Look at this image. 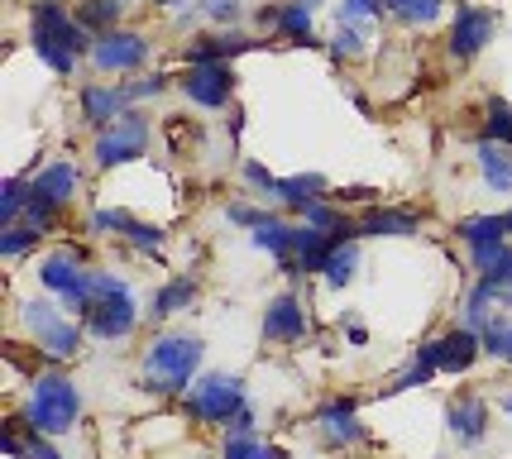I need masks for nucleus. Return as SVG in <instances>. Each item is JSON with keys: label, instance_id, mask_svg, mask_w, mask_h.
<instances>
[{"label": "nucleus", "instance_id": "nucleus-9", "mask_svg": "<svg viewBox=\"0 0 512 459\" xmlns=\"http://www.w3.org/2000/svg\"><path fill=\"white\" fill-rule=\"evenodd\" d=\"M493 29H498L493 10H484V5H460V15L450 24V53H455V58L484 53V44L493 39Z\"/></svg>", "mask_w": 512, "mask_h": 459}, {"label": "nucleus", "instance_id": "nucleus-25", "mask_svg": "<svg viewBox=\"0 0 512 459\" xmlns=\"http://www.w3.org/2000/svg\"><path fill=\"white\" fill-rule=\"evenodd\" d=\"M321 187H326L321 177H283L273 197H278V201H288V206H297V211H302V206H312V201H321Z\"/></svg>", "mask_w": 512, "mask_h": 459}, {"label": "nucleus", "instance_id": "nucleus-42", "mask_svg": "<svg viewBox=\"0 0 512 459\" xmlns=\"http://www.w3.org/2000/svg\"><path fill=\"white\" fill-rule=\"evenodd\" d=\"M383 10H388L383 0H345V20H374Z\"/></svg>", "mask_w": 512, "mask_h": 459}, {"label": "nucleus", "instance_id": "nucleus-28", "mask_svg": "<svg viewBox=\"0 0 512 459\" xmlns=\"http://www.w3.org/2000/svg\"><path fill=\"white\" fill-rule=\"evenodd\" d=\"M355 263H359L355 244L340 240V244L331 249V259H326V268H321V273H326V283H331V287H345L350 278H355Z\"/></svg>", "mask_w": 512, "mask_h": 459}, {"label": "nucleus", "instance_id": "nucleus-49", "mask_svg": "<svg viewBox=\"0 0 512 459\" xmlns=\"http://www.w3.org/2000/svg\"><path fill=\"white\" fill-rule=\"evenodd\" d=\"M158 5H178V0H158Z\"/></svg>", "mask_w": 512, "mask_h": 459}, {"label": "nucleus", "instance_id": "nucleus-44", "mask_svg": "<svg viewBox=\"0 0 512 459\" xmlns=\"http://www.w3.org/2000/svg\"><path fill=\"white\" fill-rule=\"evenodd\" d=\"M245 177L254 187H264V192H278V182H283V177H273L268 168H259V163H245Z\"/></svg>", "mask_w": 512, "mask_h": 459}, {"label": "nucleus", "instance_id": "nucleus-19", "mask_svg": "<svg viewBox=\"0 0 512 459\" xmlns=\"http://www.w3.org/2000/svg\"><path fill=\"white\" fill-rule=\"evenodd\" d=\"M283 39L292 44H312V5L307 0H288V5H278V24H273Z\"/></svg>", "mask_w": 512, "mask_h": 459}, {"label": "nucleus", "instance_id": "nucleus-18", "mask_svg": "<svg viewBox=\"0 0 512 459\" xmlns=\"http://www.w3.org/2000/svg\"><path fill=\"white\" fill-rule=\"evenodd\" d=\"M479 168H484V182H489L493 192H512V153H508V144L484 139V144H479Z\"/></svg>", "mask_w": 512, "mask_h": 459}, {"label": "nucleus", "instance_id": "nucleus-38", "mask_svg": "<svg viewBox=\"0 0 512 459\" xmlns=\"http://www.w3.org/2000/svg\"><path fill=\"white\" fill-rule=\"evenodd\" d=\"M130 225L134 220L125 216V211H96V216H91V230H101V235H125Z\"/></svg>", "mask_w": 512, "mask_h": 459}, {"label": "nucleus", "instance_id": "nucleus-30", "mask_svg": "<svg viewBox=\"0 0 512 459\" xmlns=\"http://www.w3.org/2000/svg\"><path fill=\"white\" fill-rule=\"evenodd\" d=\"M460 235L469 240V249H474V244H498L508 235V216H474L460 225Z\"/></svg>", "mask_w": 512, "mask_h": 459}, {"label": "nucleus", "instance_id": "nucleus-12", "mask_svg": "<svg viewBox=\"0 0 512 459\" xmlns=\"http://www.w3.org/2000/svg\"><path fill=\"white\" fill-rule=\"evenodd\" d=\"M264 335L268 340H278V345H292V340H302L307 335V311H302V302L297 297H273L264 311Z\"/></svg>", "mask_w": 512, "mask_h": 459}, {"label": "nucleus", "instance_id": "nucleus-5", "mask_svg": "<svg viewBox=\"0 0 512 459\" xmlns=\"http://www.w3.org/2000/svg\"><path fill=\"white\" fill-rule=\"evenodd\" d=\"M24 326L39 335L44 354H53V359H72V354L82 350V330L72 326V321H63L53 311V302H24Z\"/></svg>", "mask_w": 512, "mask_h": 459}, {"label": "nucleus", "instance_id": "nucleus-23", "mask_svg": "<svg viewBox=\"0 0 512 459\" xmlns=\"http://www.w3.org/2000/svg\"><path fill=\"white\" fill-rule=\"evenodd\" d=\"M292 225H283V220H273V216H264L259 225H254V244L259 249H268V254H278V259H288L292 254Z\"/></svg>", "mask_w": 512, "mask_h": 459}, {"label": "nucleus", "instance_id": "nucleus-17", "mask_svg": "<svg viewBox=\"0 0 512 459\" xmlns=\"http://www.w3.org/2000/svg\"><path fill=\"white\" fill-rule=\"evenodd\" d=\"M125 87L115 91V87H87L82 91V115H87L96 130H106V125H115L120 115H125Z\"/></svg>", "mask_w": 512, "mask_h": 459}, {"label": "nucleus", "instance_id": "nucleus-3", "mask_svg": "<svg viewBox=\"0 0 512 459\" xmlns=\"http://www.w3.org/2000/svg\"><path fill=\"white\" fill-rule=\"evenodd\" d=\"M77 412H82V397L77 388L67 383L63 373H44V378H34V388H29V426L39 431V436H63L77 426Z\"/></svg>", "mask_w": 512, "mask_h": 459}, {"label": "nucleus", "instance_id": "nucleus-27", "mask_svg": "<svg viewBox=\"0 0 512 459\" xmlns=\"http://www.w3.org/2000/svg\"><path fill=\"white\" fill-rule=\"evenodd\" d=\"M34 53H39L58 77H72V72H77V53L67 44H58V39H48V34H34Z\"/></svg>", "mask_w": 512, "mask_h": 459}, {"label": "nucleus", "instance_id": "nucleus-35", "mask_svg": "<svg viewBox=\"0 0 512 459\" xmlns=\"http://www.w3.org/2000/svg\"><path fill=\"white\" fill-rule=\"evenodd\" d=\"M24 206H29V182L10 177V182H5V192H0V216H5V225H15Z\"/></svg>", "mask_w": 512, "mask_h": 459}, {"label": "nucleus", "instance_id": "nucleus-6", "mask_svg": "<svg viewBox=\"0 0 512 459\" xmlns=\"http://www.w3.org/2000/svg\"><path fill=\"white\" fill-rule=\"evenodd\" d=\"M144 149H149V120L125 110V115H120L115 125H106V134L96 139V163H101V168H115V163L139 158Z\"/></svg>", "mask_w": 512, "mask_h": 459}, {"label": "nucleus", "instance_id": "nucleus-37", "mask_svg": "<svg viewBox=\"0 0 512 459\" xmlns=\"http://www.w3.org/2000/svg\"><path fill=\"white\" fill-rule=\"evenodd\" d=\"M335 53H340V58H359V53H364V34H359L355 20H340V34H335Z\"/></svg>", "mask_w": 512, "mask_h": 459}, {"label": "nucleus", "instance_id": "nucleus-2", "mask_svg": "<svg viewBox=\"0 0 512 459\" xmlns=\"http://www.w3.org/2000/svg\"><path fill=\"white\" fill-rule=\"evenodd\" d=\"M82 321L101 340H125L134 330V321H139L130 287L120 283V278H111V273H91V302L82 311Z\"/></svg>", "mask_w": 512, "mask_h": 459}, {"label": "nucleus", "instance_id": "nucleus-34", "mask_svg": "<svg viewBox=\"0 0 512 459\" xmlns=\"http://www.w3.org/2000/svg\"><path fill=\"white\" fill-rule=\"evenodd\" d=\"M431 373H441V369H436V354H431V345H422L417 364H412V369L393 383V393H402V388H422V383H431Z\"/></svg>", "mask_w": 512, "mask_h": 459}, {"label": "nucleus", "instance_id": "nucleus-40", "mask_svg": "<svg viewBox=\"0 0 512 459\" xmlns=\"http://www.w3.org/2000/svg\"><path fill=\"white\" fill-rule=\"evenodd\" d=\"M125 235H130V244H139V249H158V244H163V230H158V225H144V220H134Z\"/></svg>", "mask_w": 512, "mask_h": 459}, {"label": "nucleus", "instance_id": "nucleus-15", "mask_svg": "<svg viewBox=\"0 0 512 459\" xmlns=\"http://www.w3.org/2000/svg\"><path fill=\"white\" fill-rule=\"evenodd\" d=\"M450 431L465 440V445H479V440L489 436V407H484V397H460V402H450Z\"/></svg>", "mask_w": 512, "mask_h": 459}, {"label": "nucleus", "instance_id": "nucleus-7", "mask_svg": "<svg viewBox=\"0 0 512 459\" xmlns=\"http://www.w3.org/2000/svg\"><path fill=\"white\" fill-rule=\"evenodd\" d=\"M91 58L101 72H134V67L149 63V39L134 34V29H106L91 48Z\"/></svg>", "mask_w": 512, "mask_h": 459}, {"label": "nucleus", "instance_id": "nucleus-43", "mask_svg": "<svg viewBox=\"0 0 512 459\" xmlns=\"http://www.w3.org/2000/svg\"><path fill=\"white\" fill-rule=\"evenodd\" d=\"M163 87H168V77H144V82H130V87H125V96H130V101H139V96H158Z\"/></svg>", "mask_w": 512, "mask_h": 459}, {"label": "nucleus", "instance_id": "nucleus-31", "mask_svg": "<svg viewBox=\"0 0 512 459\" xmlns=\"http://www.w3.org/2000/svg\"><path fill=\"white\" fill-rule=\"evenodd\" d=\"M58 206H63V201H53L48 192H39V187L29 182V206H24V220H29V225H39L48 235V225L58 220Z\"/></svg>", "mask_w": 512, "mask_h": 459}, {"label": "nucleus", "instance_id": "nucleus-47", "mask_svg": "<svg viewBox=\"0 0 512 459\" xmlns=\"http://www.w3.org/2000/svg\"><path fill=\"white\" fill-rule=\"evenodd\" d=\"M230 426H235V431H254V416H249V407H245V412H240V416H235Z\"/></svg>", "mask_w": 512, "mask_h": 459}, {"label": "nucleus", "instance_id": "nucleus-11", "mask_svg": "<svg viewBox=\"0 0 512 459\" xmlns=\"http://www.w3.org/2000/svg\"><path fill=\"white\" fill-rule=\"evenodd\" d=\"M316 426H321L326 445H335V450H345V445H359V440H364V426L355 421V402H350V397L326 402V407L316 412Z\"/></svg>", "mask_w": 512, "mask_h": 459}, {"label": "nucleus", "instance_id": "nucleus-4", "mask_svg": "<svg viewBox=\"0 0 512 459\" xmlns=\"http://www.w3.org/2000/svg\"><path fill=\"white\" fill-rule=\"evenodd\" d=\"M240 412H245V383L235 373H206L187 393V416H197L206 426H230Z\"/></svg>", "mask_w": 512, "mask_h": 459}, {"label": "nucleus", "instance_id": "nucleus-33", "mask_svg": "<svg viewBox=\"0 0 512 459\" xmlns=\"http://www.w3.org/2000/svg\"><path fill=\"white\" fill-rule=\"evenodd\" d=\"M39 235H44V230L29 225V220H24V225H10V230L0 235V254H5V259H20L29 244H39Z\"/></svg>", "mask_w": 512, "mask_h": 459}, {"label": "nucleus", "instance_id": "nucleus-32", "mask_svg": "<svg viewBox=\"0 0 512 459\" xmlns=\"http://www.w3.org/2000/svg\"><path fill=\"white\" fill-rule=\"evenodd\" d=\"M383 5L407 24H431L436 15H441V0H383Z\"/></svg>", "mask_w": 512, "mask_h": 459}, {"label": "nucleus", "instance_id": "nucleus-26", "mask_svg": "<svg viewBox=\"0 0 512 459\" xmlns=\"http://www.w3.org/2000/svg\"><path fill=\"white\" fill-rule=\"evenodd\" d=\"M120 10H125V0H82L77 5V20L87 24V29H115V20H120Z\"/></svg>", "mask_w": 512, "mask_h": 459}, {"label": "nucleus", "instance_id": "nucleus-22", "mask_svg": "<svg viewBox=\"0 0 512 459\" xmlns=\"http://www.w3.org/2000/svg\"><path fill=\"white\" fill-rule=\"evenodd\" d=\"M359 235H417V216L412 211H369Z\"/></svg>", "mask_w": 512, "mask_h": 459}, {"label": "nucleus", "instance_id": "nucleus-41", "mask_svg": "<svg viewBox=\"0 0 512 459\" xmlns=\"http://www.w3.org/2000/svg\"><path fill=\"white\" fill-rule=\"evenodd\" d=\"M201 15H206V20H235V15H240V0H201Z\"/></svg>", "mask_w": 512, "mask_h": 459}, {"label": "nucleus", "instance_id": "nucleus-46", "mask_svg": "<svg viewBox=\"0 0 512 459\" xmlns=\"http://www.w3.org/2000/svg\"><path fill=\"white\" fill-rule=\"evenodd\" d=\"M225 216L235 220V225H259V220H264V216H259V211H254V206H230Z\"/></svg>", "mask_w": 512, "mask_h": 459}, {"label": "nucleus", "instance_id": "nucleus-14", "mask_svg": "<svg viewBox=\"0 0 512 459\" xmlns=\"http://www.w3.org/2000/svg\"><path fill=\"white\" fill-rule=\"evenodd\" d=\"M82 263H87L82 249H58V254H48V259L39 263V278H44V287H53V292H72V287L91 273Z\"/></svg>", "mask_w": 512, "mask_h": 459}, {"label": "nucleus", "instance_id": "nucleus-20", "mask_svg": "<svg viewBox=\"0 0 512 459\" xmlns=\"http://www.w3.org/2000/svg\"><path fill=\"white\" fill-rule=\"evenodd\" d=\"M34 187L48 192L53 201H72L77 197V187H82V173H77L72 163H53V168H44V173L34 177Z\"/></svg>", "mask_w": 512, "mask_h": 459}, {"label": "nucleus", "instance_id": "nucleus-13", "mask_svg": "<svg viewBox=\"0 0 512 459\" xmlns=\"http://www.w3.org/2000/svg\"><path fill=\"white\" fill-rule=\"evenodd\" d=\"M479 350H484V335L479 330H450L441 340H431V354H436V369L441 373H465Z\"/></svg>", "mask_w": 512, "mask_h": 459}, {"label": "nucleus", "instance_id": "nucleus-36", "mask_svg": "<svg viewBox=\"0 0 512 459\" xmlns=\"http://www.w3.org/2000/svg\"><path fill=\"white\" fill-rule=\"evenodd\" d=\"M489 139H498V144H508L512 149V106L508 101H498V96L489 101Z\"/></svg>", "mask_w": 512, "mask_h": 459}, {"label": "nucleus", "instance_id": "nucleus-10", "mask_svg": "<svg viewBox=\"0 0 512 459\" xmlns=\"http://www.w3.org/2000/svg\"><path fill=\"white\" fill-rule=\"evenodd\" d=\"M34 34H48V39H58V44H67L72 53H87V24L72 20L58 0H39L34 5Z\"/></svg>", "mask_w": 512, "mask_h": 459}, {"label": "nucleus", "instance_id": "nucleus-29", "mask_svg": "<svg viewBox=\"0 0 512 459\" xmlns=\"http://www.w3.org/2000/svg\"><path fill=\"white\" fill-rule=\"evenodd\" d=\"M479 335H484V350H489L493 359L512 364V321H508V316H493V321H484V326H479Z\"/></svg>", "mask_w": 512, "mask_h": 459}, {"label": "nucleus", "instance_id": "nucleus-45", "mask_svg": "<svg viewBox=\"0 0 512 459\" xmlns=\"http://www.w3.org/2000/svg\"><path fill=\"white\" fill-rule=\"evenodd\" d=\"M24 459H63V455H58V450H53L48 440H39V431H34V440L24 445Z\"/></svg>", "mask_w": 512, "mask_h": 459}, {"label": "nucleus", "instance_id": "nucleus-1", "mask_svg": "<svg viewBox=\"0 0 512 459\" xmlns=\"http://www.w3.org/2000/svg\"><path fill=\"white\" fill-rule=\"evenodd\" d=\"M197 369H201L197 335H163L144 354V388H154V393H182Z\"/></svg>", "mask_w": 512, "mask_h": 459}, {"label": "nucleus", "instance_id": "nucleus-51", "mask_svg": "<svg viewBox=\"0 0 512 459\" xmlns=\"http://www.w3.org/2000/svg\"><path fill=\"white\" fill-rule=\"evenodd\" d=\"M503 407H508V412H512V397H508V402H503Z\"/></svg>", "mask_w": 512, "mask_h": 459}, {"label": "nucleus", "instance_id": "nucleus-50", "mask_svg": "<svg viewBox=\"0 0 512 459\" xmlns=\"http://www.w3.org/2000/svg\"><path fill=\"white\" fill-rule=\"evenodd\" d=\"M508 235H512V211H508Z\"/></svg>", "mask_w": 512, "mask_h": 459}, {"label": "nucleus", "instance_id": "nucleus-24", "mask_svg": "<svg viewBox=\"0 0 512 459\" xmlns=\"http://www.w3.org/2000/svg\"><path fill=\"white\" fill-rule=\"evenodd\" d=\"M192 297H197V283H192V278H173V283L158 287L154 316L163 321V316H173V311H182V306H192Z\"/></svg>", "mask_w": 512, "mask_h": 459}, {"label": "nucleus", "instance_id": "nucleus-48", "mask_svg": "<svg viewBox=\"0 0 512 459\" xmlns=\"http://www.w3.org/2000/svg\"><path fill=\"white\" fill-rule=\"evenodd\" d=\"M254 459H288V455H283L278 445H259V455H254Z\"/></svg>", "mask_w": 512, "mask_h": 459}, {"label": "nucleus", "instance_id": "nucleus-39", "mask_svg": "<svg viewBox=\"0 0 512 459\" xmlns=\"http://www.w3.org/2000/svg\"><path fill=\"white\" fill-rule=\"evenodd\" d=\"M259 455V440L249 436V431H235V436L225 440V459H254Z\"/></svg>", "mask_w": 512, "mask_h": 459}, {"label": "nucleus", "instance_id": "nucleus-21", "mask_svg": "<svg viewBox=\"0 0 512 459\" xmlns=\"http://www.w3.org/2000/svg\"><path fill=\"white\" fill-rule=\"evenodd\" d=\"M245 48H254V39H245V34H216V39L192 44V63H225V58H235Z\"/></svg>", "mask_w": 512, "mask_h": 459}, {"label": "nucleus", "instance_id": "nucleus-8", "mask_svg": "<svg viewBox=\"0 0 512 459\" xmlns=\"http://www.w3.org/2000/svg\"><path fill=\"white\" fill-rule=\"evenodd\" d=\"M182 91L192 106L221 110L235 91V72H230V63H192V72L182 77Z\"/></svg>", "mask_w": 512, "mask_h": 459}, {"label": "nucleus", "instance_id": "nucleus-16", "mask_svg": "<svg viewBox=\"0 0 512 459\" xmlns=\"http://www.w3.org/2000/svg\"><path fill=\"white\" fill-rule=\"evenodd\" d=\"M335 235L331 230H316V225H302L297 235H292V259H297V268H307V273H316V268H326V259H331L335 249Z\"/></svg>", "mask_w": 512, "mask_h": 459}]
</instances>
